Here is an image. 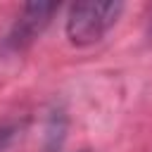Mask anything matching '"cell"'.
Segmentation results:
<instances>
[{"label":"cell","mask_w":152,"mask_h":152,"mask_svg":"<svg viewBox=\"0 0 152 152\" xmlns=\"http://www.w3.org/2000/svg\"><path fill=\"white\" fill-rule=\"evenodd\" d=\"M59 10L57 2H26L7 36V43L14 50H21L26 45H31L50 24L52 14Z\"/></svg>","instance_id":"2"},{"label":"cell","mask_w":152,"mask_h":152,"mask_svg":"<svg viewBox=\"0 0 152 152\" xmlns=\"http://www.w3.org/2000/svg\"><path fill=\"white\" fill-rule=\"evenodd\" d=\"M45 142H43V152H59L62 142H64V116L52 114L45 128Z\"/></svg>","instance_id":"3"},{"label":"cell","mask_w":152,"mask_h":152,"mask_svg":"<svg viewBox=\"0 0 152 152\" xmlns=\"http://www.w3.org/2000/svg\"><path fill=\"white\" fill-rule=\"evenodd\" d=\"M124 12V2H76L66 14V38L71 45H93L116 24Z\"/></svg>","instance_id":"1"}]
</instances>
